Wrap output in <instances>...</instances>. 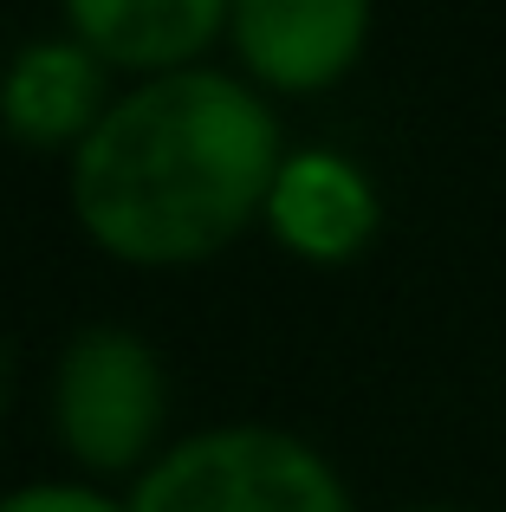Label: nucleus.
Masks as SVG:
<instances>
[{
  "label": "nucleus",
  "instance_id": "1",
  "mask_svg": "<svg viewBox=\"0 0 506 512\" xmlns=\"http://www.w3.org/2000/svg\"><path fill=\"white\" fill-rule=\"evenodd\" d=\"M279 175V124L247 85L182 65L91 124L72 201L104 247L130 260H189L228 240Z\"/></svg>",
  "mask_w": 506,
  "mask_h": 512
},
{
  "label": "nucleus",
  "instance_id": "2",
  "mask_svg": "<svg viewBox=\"0 0 506 512\" xmlns=\"http://www.w3.org/2000/svg\"><path fill=\"white\" fill-rule=\"evenodd\" d=\"M130 512H351L305 441L279 428H208L150 467Z\"/></svg>",
  "mask_w": 506,
  "mask_h": 512
},
{
  "label": "nucleus",
  "instance_id": "3",
  "mask_svg": "<svg viewBox=\"0 0 506 512\" xmlns=\"http://www.w3.org/2000/svg\"><path fill=\"white\" fill-rule=\"evenodd\" d=\"M163 415V370L150 344L117 325H91L59 357V435L85 461L117 467L156 435Z\"/></svg>",
  "mask_w": 506,
  "mask_h": 512
},
{
  "label": "nucleus",
  "instance_id": "4",
  "mask_svg": "<svg viewBox=\"0 0 506 512\" xmlns=\"http://www.w3.org/2000/svg\"><path fill=\"white\" fill-rule=\"evenodd\" d=\"M234 39L273 85H318L351 65L364 39V0H241Z\"/></svg>",
  "mask_w": 506,
  "mask_h": 512
},
{
  "label": "nucleus",
  "instance_id": "5",
  "mask_svg": "<svg viewBox=\"0 0 506 512\" xmlns=\"http://www.w3.org/2000/svg\"><path fill=\"white\" fill-rule=\"evenodd\" d=\"M273 227L312 260H344L377 227V195L344 156L305 150L286 156L273 175Z\"/></svg>",
  "mask_w": 506,
  "mask_h": 512
},
{
  "label": "nucleus",
  "instance_id": "6",
  "mask_svg": "<svg viewBox=\"0 0 506 512\" xmlns=\"http://www.w3.org/2000/svg\"><path fill=\"white\" fill-rule=\"evenodd\" d=\"M91 104H98V59L85 46H52V39L26 46L13 59L7 85H0L7 124L33 143H52L65 130H78L91 117Z\"/></svg>",
  "mask_w": 506,
  "mask_h": 512
},
{
  "label": "nucleus",
  "instance_id": "7",
  "mask_svg": "<svg viewBox=\"0 0 506 512\" xmlns=\"http://www.w3.org/2000/svg\"><path fill=\"white\" fill-rule=\"evenodd\" d=\"M72 26L130 65L182 59L221 26V0H72Z\"/></svg>",
  "mask_w": 506,
  "mask_h": 512
},
{
  "label": "nucleus",
  "instance_id": "8",
  "mask_svg": "<svg viewBox=\"0 0 506 512\" xmlns=\"http://www.w3.org/2000/svg\"><path fill=\"white\" fill-rule=\"evenodd\" d=\"M0 512H130V506H111L91 487H20L0 500Z\"/></svg>",
  "mask_w": 506,
  "mask_h": 512
},
{
  "label": "nucleus",
  "instance_id": "9",
  "mask_svg": "<svg viewBox=\"0 0 506 512\" xmlns=\"http://www.w3.org/2000/svg\"><path fill=\"white\" fill-rule=\"evenodd\" d=\"M429 512H442V506H429Z\"/></svg>",
  "mask_w": 506,
  "mask_h": 512
}]
</instances>
